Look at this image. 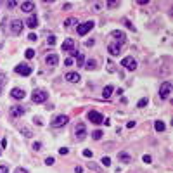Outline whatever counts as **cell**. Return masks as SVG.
<instances>
[{
	"label": "cell",
	"instance_id": "cell-1",
	"mask_svg": "<svg viewBox=\"0 0 173 173\" xmlns=\"http://www.w3.org/2000/svg\"><path fill=\"white\" fill-rule=\"evenodd\" d=\"M49 99V94L45 92V90H42V88H35L31 94V101L35 104H43L45 101Z\"/></svg>",
	"mask_w": 173,
	"mask_h": 173
},
{
	"label": "cell",
	"instance_id": "cell-2",
	"mask_svg": "<svg viewBox=\"0 0 173 173\" xmlns=\"http://www.w3.org/2000/svg\"><path fill=\"white\" fill-rule=\"evenodd\" d=\"M170 94H171V81H163L161 86H159V97L163 101H166L170 97Z\"/></svg>",
	"mask_w": 173,
	"mask_h": 173
},
{
	"label": "cell",
	"instance_id": "cell-3",
	"mask_svg": "<svg viewBox=\"0 0 173 173\" xmlns=\"http://www.w3.org/2000/svg\"><path fill=\"white\" fill-rule=\"evenodd\" d=\"M86 118L90 119V123H94V125H102L104 123V116L101 113H97V111H88V113H86Z\"/></svg>",
	"mask_w": 173,
	"mask_h": 173
},
{
	"label": "cell",
	"instance_id": "cell-4",
	"mask_svg": "<svg viewBox=\"0 0 173 173\" xmlns=\"http://www.w3.org/2000/svg\"><path fill=\"white\" fill-rule=\"evenodd\" d=\"M14 71H16L17 75H21V76H30L31 75V66L26 64V62H21V64H17L16 68H14Z\"/></svg>",
	"mask_w": 173,
	"mask_h": 173
},
{
	"label": "cell",
	"instance_id": "cell-5",
	"mask_svg": "<svg viewBox=\"0 0 173 173\" xmlns=\"http://www.w3.org/2000/svg\"><path fill=\"white\" fill-rule=\"evenodd\" d=\"M75 137H76V140H83L86 137V126L85 123H76L75 126Z\"/></svg>",
	"mask_w": 173,
	"mask_h": 173
},
{
	"label": "cell",
	"instance_id": "cell-6",
	"mask_svg": "<svg viewBox=\"0 0 173 173\" xmlns=\"http://www.w3.org/2000/svg\"><path fill=\"white\" fill-rule=\"evenodd\" d=\"M69 121V118L66 116V114H59V116H55L54 119H52V128H61V126H64L66 123Z\"/></svg>",
	"mask_w": 173,
	"mask_h": 173
},
{
	"label": "cell",
	"instance_id": "cell-7",
	"mask_svg": "<svg viewBox=\"0 0 173 173\" xmlns=\"http://www.w3.org/2000/svg\"><path fill=\"white\" fill-rule=\"evenodd\" d=\"M111 37L114 38V43H118L119 47H121V45L126 42V35H125L123 31H119V30H114V31H111Z\"/></svg>",
	"mask_w": 173,
	"mask_h": 173
},
{
	"label": "cell",
	"instance_id": "cell-8",
	"mask_svg": "<svg viewBox=\"0 0 173 173\" xmlns=\"http://www.w3.org/2000/svg\"><path fill=\"white\" fill-rule=\"evenodd\" d=\"M121 66L126 68L128 71H135L137 69V61L133 59V57H123V59H121Z\"/></svg>",
	"mask_w": 173,
	"mask_h": 173
},
{
	"label": "cell",
	"instance_id": "cell-9",
	"mask_svg": "<svg viewBox=\"0 0 173 173\" xmlns=\"http://www.w3.org/2000/svg\"><path fill=\"white\" fill-rule=\"evenodd\" d=\"M45 64L49 66V68H55V66L59 64V55L54 54V52L47 54V55H45Z\"/></svg>",
	"mask_w": 173,
	"mask_h": 173
},
{
	"label": "cell",
	"instance_id": "cell-10",
	"mask_svg": "<svg viewBox=\"0 0 173 173\" xmlns=\"http://www.w3.org/2000/svg\"><path fill=\"white\" fill-rule=\"evenodd\" d=\"M23 28H24V24H23L21 19H14V21L11 23V33L12 35H21Z\"/></svg>",
	"mask_w": 173,
	"mask_h": 173
},
{
	"label": "cell",
	"instance_id": "cell-11",
	"mask_svg": "<svg viewBox=\"0 0 173 173\" xmlns=\"http://www.w3.org/2000/svg\"><path fill=\"white\" fill-rule=\"evenodd\" d=\"M94 26H95V23H94V21H86V23H83V24H80L76 31H78V35H81V37H83V35H86V33L90 31Z\"/></svg>",
	"mask_w": 173,
	"mask_h": 173
},
{
	"label": "cell",
	"instance_id": "cell-12",
	"mask_svg": "<svg viewBox=\"0 0 173 173\" xmlns=\"http://www.w3.org/2000/svg\"><path fill=\"white\" fill-rule=\"evenodd\" d=\"M75 45H76V42L73 40V38H66L64 42H62V52H69V50H73L75 49Z\"/></svg>",
	"mask_w": 173,
	"mask_h": 173
},
{
	"label": "cell",
	"instance_id": "cell-13",
	"mask_svg": "<svg viewBox=\"0 0 173 173\" xmlns=\"http://www.w3.org/2000/svg\"><path fill=\"white\" fill-rule=\"evenodd\" d=\"M80 73H76V71H71V73H66V76H64V80L66 81H69V83H78L80 81Z\"/></svg>",
	"mask_w": 173,
	"mask_h": 173
},
{
	"label": "cell",
	"instance_id": "cell-14",
	"mask_svg": "<svg viewBox=\"0 0 173 173\" xmlns=\"http://www.w3.org/2000/svg\"><path fill=\"white\" fill-rule=\"evenodd\" d=\"M24 113H26V109L23 108V106H12L11 108V116L12 118H19V116H23Z\"/></svg>",
	"mask_w": 173,
	"mask_h": 173
},
{
	"label": "cell",
	"instance_id": "cell-15",
	"mask_svg": "<svg viewBox=\"0 0 173 173\" xmlns=\"http://www.w3.org/2000/svg\"><path fill=\"white\" fill-rule=\"evenodd\" d=\"M11 95L16 99V101H23V99H24V95H26V92H24L23 88H12V90H11Z\"/></svg>",
	"mask_w": 173,
	"mask_h": 173
},
{
	"label": "cell",
	"instance_id": "cell-16",
	"mask_svg": "<svg viewBox=\"0 0 173 173\" xmlns=\"http://www.w3.org/2000/svg\"><path fill=\"white\" fill-rule=\"evenodd\" d=\"M21 11L23 12H33L35 11V2H30V0L23 2L21 4Z\"/></svg>",
	"mask_w": 173,
	"mask_h": 173
},
{
	"label": "cell",
	"instance_id": "cell-17",
	"mask_svg": "<svg viewBox=\"0 0 173 173\" xmlns=\"http://www.w3.org/2000/svg\"><path fill=\"white\" fill-rule=\"evenodd\" d=\"M108 50H109V54H111V55H118L119 54V50H121V47H119V45H118V43H109V45H108Z\"/></svg>",
	"mask_w": 173,
	"mask_h": 173
},
{
	"label": "cell",
	"instance_id": "cell-18",
	"mask_svg": "<svg viewBox=\"0 0 173 173\" xmlns=\"http://www.w3.org/2000/svg\"><path fill=\"white\" fill-rule=\"evenodd\" d=\"M26 24H28V28H31V30H35V28L38 26V17L37 16H30L28 17V21H26Z\"/></svg>",
	"mask_w": 173,
	"mask_h": 173
},
{
	"label": "cell",
	"instance_id": "cell-19",
	"mask_svg": "<svg viewBox=\"0 0 173 173\" xmlns=\"http://www.w3.org/2000/svg\"><path fill=\"white\" fill-rule=\"evenodd\" d=\"M118 159L121 163H125V164H130V163H132V156H130V154H126V152H119V154H118Z\"/></svg>",
	"mask_w": 173,
	"mask_h": 173
},
{
	"label": "cell",
	"instance_id": "cell-20",
	"mask_svg": "<svg viewBox=\"0 0 173 173\" xmlns=\"http://www.w3.org/2000/svg\"><path fill=\"white\" fill-rule=\"evenodd\" d=\"M113 92H114V86H113V85L104 86V90H102V97H104V99H109L111 95H113Z\"/></svg>",
	"mask_w": 173,
	"mask_h": 173
},
{
	"label": "cell",
	"instance_id": "cell-21",
	"mask_svg": "<svg viewBox=\"0 0 173 173\" xmlns=\"http://www.w3.org/2000/svg\"><path fill=\"white\" fill-rule=\"evenodd\" d=\"M73 57H76V61H78V64H83L85 62V57H83V54L81 52H78V50H73Z\"/></svg>",
	"mask_w": 173,
	"mask_h": 173
},
{
	"label": "cell",
	"instance_id": "cell-22",
	"mask_svg": "<svg viewBox=\"0 0 173 173\" xmlns=\"http://www.w3.org/2000/svg\"><path fill=\"white\" fill-rule=\"evenodd\" d=\"M95 66H97V62H95V61L94 59H86L85 61V69H95Z\"/></svg>",
	"mask_w": 173,
	"mask_h": 173
},
{
	"label": "cell",
	"instance_id": "cell-23",
	"mask_svg": "<svg viewBox=\"0 0 173 173\" xmlns=\"http://www.w3.org/2000/svg\"><path fill=\"white\" fill-rule=\"evenodd\" d=\"M73 24H78V19H76V17H68L64 21V28H71Z\"/></svg>",
	"mask_w": 173,
	"mask_h": 173
},
{
	"label": "cell",
	"instance_id": "cell-24",
	"mask_svg": "<svg viewBox=\"0 0 173 173\" xmlns=\"http://www.w3.org/2000/svg\"><path fill=\"white\" fill-rule=\"evenodd\" d=\"M19 132H21V135H24V137H33L31 130L28 128V126H21V128H19Z\"/></svg>",
	"mask_w": 173,
	"mask_h": 173
},
{
	"label": "cell",
	"instance_id": "cell-25",
	"mask_svg": "<svg viewBox=\"0 0 173 173\" xmlns=\"http://www.w3.org/2000/svg\"><path fill=\"white\" fill-rule=\"evenodd\" d=\"M5 81H7V75H4V73H0V94H2V90H4V86H5Z\"/></svg>",
	"mask_w": 173,
	"mask_h": 173
},
{
	"label": "cell",
	"instance_id": "cell-26",
	"mask_svg": "<svg viewBox=\"0 0 173 173\" xmlns=\"http://www.w3.org/2000/svg\"><path fill=\"white\" fill-rule=\"evenodd\" d=\"M154 128H156V132H164L166 125L163 123V121H156V123H154Z\"/></svg>",
	"mask_w": 173,
	"mask_h": 173
},
{
	"label": "cell",
	"instance_id": "cell-27",
	"mask_svg": "<svg viewBox=\"0 0 173 173\" xmlns=\"http://www.w3.org/2000/svg\"><path fill=\"white\" fill-rule=\"evenodd\" d=\"M147 104H149V99L144 97V99H140V101H139V104H137V106H139V108H146Z\"/></svg>",
	"mask_w": 173,
	"mask_h": 173
},
{
	"label": "cell",
	"instance_id": "cell-28",
	"mask_svg": "<svg viewBox=\"0 0 173 173\" xmlns=\"http://www.w3.org/2000/svg\"><path fill=\"white\" fill-rule=\"evenodd\" d=\"M24 55H26V59H33V57H35V50H33V49H28L26 52H24Z\"/></svg>",
	"mask_w": 173,
	"mask_h": 173
},
{
	"label": "cell",
	"instance_id": "cell-29",
	"mask_svg": "<svg viewBox=\"0 0 173 173\" xmlns=\"http://www.w3.org/2000/svg\"><path fill=\"white\" fill-rule=\"evenodd\" d=\"M92 137L95 139V140H99V139H102V132H101V130H95V132L92 133Z\"/></svg>",
	"mask_w": 173,
	"mask_h": 173
},
{
	"label": "cell",
	"instance_id": "cell-30",
	"mask_svg": "<svg viewBox=\"0 0 173 173\" xmlns=\"http://www.w3.org/2000/svg\"><path fill=\"white\" fill-rule=\"evenodd\" d=\"M55 40H57V38H55L54 35H50V37H47V43H49V45H55Z\"/></svg>",
	"mask_w": 173,
	"mask_h": 173
},
{
	"label": "cell",
	"instance_id": "cell-31",
	"mask_svg": "<svg viewBox=\"0 0 173 173\" xmlns=\"http://www.w3.org/2000/svg\"><path fill=\"white\" fill-rule=\"evenodd\" d=\"M68 152H69V149H68V147H61V149H59V154H62V156H66Z\"/></svg>",
	"mask_w": 173,
	"mask_h": 173
},
{
	"label": "cell",
	"instance_id": "cell-32",
	"mask_svg": "<svg viewBox=\"0 0 173 173\" xmlns=\"http://www.w3.org/2000/svg\"><path fill=\"white\" fill-rule=\"evenodd\" d=\"M0 173H9V168H7V164H0Z\"/></svg>",
	"mask_w": 173,
	"mask_h": 173
},
{
	"label": "cell",
	"instance_id": "cell-33",
	"mask_svg": "<svg viewBox=\"0 0 173 173\" xmlns=\"http://www.w3.org/2000/svg\"><path fill=\"white\" fill-rule=\"evenodd\" d=\"M118 5H119V2H108L109 9H114V7H118Z\"/></svg>",
	"mask_w": 173,
	"mask_h": 173
},
{
	"label": "cell",
	"instance_id": "cell-34",
	"mask_svg": "<svg viewBox=\"0 0 173 173\" xmlns=\"http://www.w3.org/2000/svg\"><path fill=\"white\" fill-rule=\"evenodd\" d=\"M83 156L85 157H92V151H90V149H85V151H83Z\"/></svg>",
	"mask_w": 173,
	"mask_h": 173
},
{
	"label": "cell",
	"instance_id": "cell-35",
	"mask_svg": "<svg viewBox=\"0 0 173 173\" xmlns=\"http://www.w3.org/2000/svg\"><path fill=\"white\" fill-rule=\"evenodd\" d=\"M102 164L104 166H109V164H111V159H109V157H102Z\"/></svg>",
	"mask_w": 173,
	"mask_h": 173
},
{
	"label": "cell",
	"instance_id": "cell-36",
	"mask_svg": "<svg viewBox=\"0 0 173 173\" xmlns=\"http://www.w3.org/2000/svg\"><path fill=\"white\" fill-rule=\"evenodd\" d=\"M28 40H30V42H37V35H35V33H30Z\"/></svg>",
	"mask_w": 173,
	"mask_h": 173
},
{
	"label": "cell",
	"instance_id": "cell-37",
	"mask_svg": "<svg viewBox=\"0 0 173 173\" xmlns=\"http://www.w3.org/2000/svg\"><path fill=\"white\" fill-rule=\"evenodd\" d=\"M125 24H126V28H130V30H133V31H135V28H133V24H132V23H130L128 19H125Z\"/></svg>",
	"mask_w": 173,
	"mask_h": 173
},
{
	"label": "cell",
	"instance_id": "cell-38",
	"mask_svg": "<svg viewBox=\"0 0 173 173\" xmlns=\"http://www.w3.org/2000/svg\"><path fill=\"white\" fill-rule=\"evenodd\" d=\"M16 5H17V2H12V0L11 2H7V7H9V9H14Z\"/></svg>",
	"mask_w": 173,
	"mask_h": 173
},
{
	"label": "cell",
	"instance_id": "cell-39",
	"mask_svg": "<svg viewBox=\"0 0 173 173\" xmlns=\"http://www.w3.org/2000/svg\"><path fill=\"white\" fill-rule=\"evenodd\" d=\"M45 164H54V157H47V159H45Z\"/></svg>",
	"mask_w": 173,
	"mask_h": 173
},
{
	"label": "cell",
	"instance_id": "cell-40",
	"mask_svg": "<svg viewBox=\"0 0 173 173\" xmlns=\"http://www.w3.org/2000/svg\"><path fill=\"white\" fill-rule=\"evenodd\" d=\"M133 126H135V121H128V123H126V128H133Z\"/></svg>",
	"mask_w": 173,
	"mask_h": 173
},
{
	"label": "cell",
	"instance_id": "cell-41",
	"mask_svg": "<svg viewBox=\"0 0 173 173\" xmlns=\"http://www.w3.org/2000/svg\"><path fill=\"white\" fill-rule=\"evenodd\" d=\"M40 147H42V144H40V142H35V144H33V149H35V151H38Z\"/></svg>",
	"mask_w": 173,
	"mask_h": 173
},
{
	"label": "cell",
	"instance_id": "cell-42",
	"mask_svg": "<svg viewBox=\"0 0 173 173\" xmlns=\"http://www.w3.org/2000/svg\"><path fill=\"white\" fill-rule=\"evenodd\" d=\"M94 43H95L94 40H86V42H85V45H86V47H94Z\"/></svg>",
	"mask_w": 173,
	"mask_h": 173
},
{
	"label": "cell",
	"instance_id": "cell-43",
	"mask_svg": "<svg viewBox=\"0 0 173 173\" xmlns=\"http://www.w3.org/2000/svg\"><path fill=\"white\" fill-rule=\"evenodd\" d=\"M14 173H28V171L24 170V168H16V171Z\"/></svg>",
	"mask_w": 173,
	"mask_h": 173
},
{
	"label": "cell",
	"instance_id": "cell-44",
	"mask_svg": "<svg viewBox=\"0 0 173 173\" xmlns=\"http://www.w3.org/2000/svg\"><path fill=\"white\" fill-rule=\"evenodd\" d=\"M142 159H144V163H151V156H144Z\"/></svg>",
	"mask_w": 173,
	"mask_h": 173
},
{
	"label": "cell",
	"instance_id": "cell-45",
	"mask_svg": "<svg viewBox=\"0 0 173 173\" xmlns=\"http://www.w3.org/2000/svg\"><path fill=\"white\" fill-rule=\"evenodd\" d=\"M81 171H83V168H81V166H76L75 168V173H81Z\"/></svg>",
	"mask_w": 173,
	"mask_h": 173
},
{
	"label": "cell",
	"instance_id": "cell-46",
	"mask_svg": "<svg viewBox=\"0 0 173 173\" xmlns=\"http://www.w3.org/2000/svg\"><path fill=\"white\" fill-rule=\"evenodd\" d=\"M66 66H73V59H66Z\"/></svg>",
	"mask_w": 173,
	"mask_h": 173
},
{
	"label": "cell",
	"instance_id": "cell-47",
	"mask_svg": "<svg viewBox=\"0 0 173 173\" xmlns=\"http://www.w3.org/2000/svg\"><path fill=\"white\" fill-rule=\"evenodd\" d=\"M0 154H2V149H0Z\"/></svg>",
	"mask_w": 173,
	"mask_h": 173
}]
</instances>
